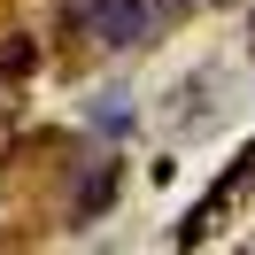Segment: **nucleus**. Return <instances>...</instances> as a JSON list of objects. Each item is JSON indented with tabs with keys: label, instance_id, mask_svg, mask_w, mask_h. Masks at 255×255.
<instances>
[{
	"label": "nucleus",
	"instance_id": "obj_1",
	"mask_svg": "<svg viewBox=\"0 0 255 255\" xmlns=\"http://www.w3.org/2000/svg\"><path fill=\"white\" fill-rule=\"evenodd\" d=\"M62 23L85 31V39H101V47H147L162 31L155 0H62Z\"/></svg>",
	"mask_w": 255,
	"mask_h": 255
},
{
	"label": "nucleus",
	"instance_id": "obj_5",
	"mask_svg": "<svg viewBox=\"0 0 255 255\" xmlns=\"http://www.w3.org/2000/svg\"><path fill=\"white\" fill-rule=\"evenodd\" d=\"M186 8H193V0H155V16H162V23H178Z\"/></svg>",
	"mask_w": 255,
	"mask_h": 255
},
{
	"label": "nucleus",
	"instance_id": "obj_3",
	"mask_svg": "<svg viewBox=\"0 0 255 255\" xmlns=\"http://www.w3.org/2000/svg\"><path fill=\"white\" fill-rule=\"evenodd\" d=\"M101 131H131V109H124V93H101Z\"/></svg>",
	"mask_w": 255,
	"mask_h": 255
},
{
	"label": "nucleus",
	"instance_id": "obj_4",
	"mask_svg": "<svg viewBox=\"0 0 255 255\" xmlns=\"http://www.w3.org/2000/svg\"><path fill=\"white\" fill-rule=\"evenodd\" d=\"M23 70H31V47H23V39H8V47H0V78H23Z\"/></svg>",
	"mask_w": 255,
	"mask_h": 255
},
{
	"label": "nucleus",
	"instance_id": "obj_2",
	"mask_svg": "<svg viewBox=\"0 0 255 255\" xmlns=\"http://www.w3.org/2000/svg\"><path fill=\"white\" fill-rule=\"evenodd\" d=\"M109 201H116V162H101V170L78 186V224H85V217H101Z\"/></svg>",
	"mask_w": 255,
	"mask_h": 255
}]
</instances>
